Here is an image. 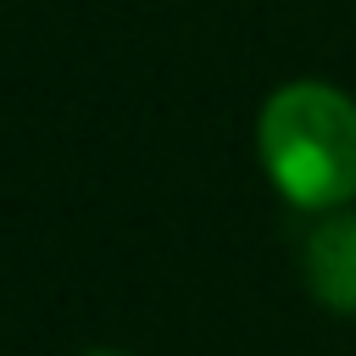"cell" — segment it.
I'll use <instances>...</instances> for the list:
<instances>
[{"label":"cell","instance_id":"6da1fadb","mask_svg":"<svg viewBox=\"0 0 356 356\" xmlns=\"http://www.w3.org/2000/svg\"><path fill=\"white\" fill-rule=\"evenodd\" d=\"M256 150L284 200L334 211L356 195V100L334 83H284L256 117Z\"/></svg>","mask_w":356,"mask_h":356},{"label":"cell","instance_id":"7a4b0ae2","mask_svg":"<svg viewBox=\"0 0 356 356\" xmlns=\"http://www.w3.org/2000/svg\"><path fill=\"white\" fill-rule=\"evenodd\" d=\"M306 284L328 312L356 317V211L328 217L306 239Z\"/></svg>","mask_w":356,"mask_h":356},{"label":"cell","instance_id":"3957f363","mask_svg":"<svg viewBox=\"0 0 356 356\" xmlns=\"http://www.w3.org/2000/svg\"><path fill=\"white\" fill-rule=\"evenodd\" d=\"M89 356H117V350H89Z\"/></svg>","mask_w":356,"mask_h":356}]
</instances>
